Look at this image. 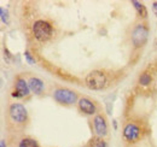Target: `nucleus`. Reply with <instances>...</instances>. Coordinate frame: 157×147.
Wrapping results in <instances>:
<instances>
[{
	"label": "nucleus",
	"mask_w": 157,
	"mask_h": 147,
	"mask_svg": "<svg viewBox=\"0 0 157 147\" xmlns=\"http://www.w3.org/2000/svg\"><path fill=\"white\" fill-rule=\"evenodd\" d=\"M33 35L40 42H46L53 35V27L47 21L38 19L33 24Z\"/></svg>",
	"instance_id": "f257e3e1"
},
{
	"label": "nucleus",
	"mask_w": 157,
	"mask_h": 147,
	"mask_svg": "<svg viewBox=\"0 0 157 147\" xmlns=\"http://www.w3.org/2000/svg\"><path fill=\"white\" fill-rule=\"evenodd\" d=\"M108 83L106 74L100 71V70H93L88 74L85 78V85L93 91L103 89Z\"/></svg>",
	"instance_id": "f03ea898"
},
{
	"label": "nucleus",
	"mask_w": 157,
	"mask_h": 147,
	"mask_svg": "<svg viewBox=\"0 0 157 147\" xmlns=\"http://www.w3.org/2000/svg\"><path fill=\"white\" fill-rule=\"evenodd\" d=\"M55 100L63 105H73L78 100V94L68 88H58L53 92Z\"/></svg>",
	"instance_id": "7ed1b4c3"
},
{
	"label": "nucleus",
	"mask_w": 157,
	"mask_h": 147,
	"mask_svg": "<svg viewBox=\"0 0 157 147\" xmlns=\"http://www.w3.org/2000/svg\"><path fill=\"white\" fill-rule=\"evenodd\" d=\"M9 115H10V118L12 119V122L18 123V124L25 123L28 119V112L25 110V107L18 103H15L10 106Z\"/></svg>",
	"instance_id": "20e7f679"
},
{
	"label": "nucleus",
	"mask_w": 157,
	"mask_h": 147,
	"mask_svg": "<svg viewBox=\"0 0 157 147\" xmlns=\"http://www.w3.org/2000/svg\"><path fill=\"white\" fill-rule=\"evenodd\" d=\"M147 34H149V30H147V27L145 24H137V27L133 29V33H132V42L134 45V47H143L147 40Z\"/></svg>",
	"instance_id": "39448f33"
},
{
	"label": "nucleus",
	"mask_w": 157,
	"mask_h": 147,
	"mask_svg": "<svg viewBox=\"0 0 157 147\" xmlns=\"http://www.w3.org/2000/svg\"><path fill=\"white\" fill-rule=\"evenodd\" d=\"M141 135V129L136 123H128L123 128V138L128 142H136Z\"/></svg>",
	"instance_id": "423d86ee"
},
{
	"label": "nucleus",
	"mask_w": 157,
	"mask_h": 147,
	"mask_svg": "<svg viewBox=\"0 0 157 147\" xmlns=\"http://www.w3.org/2000/svg\"><path fill=\"white\" fill-rule=\"evenodd\" d=\"M29 94H30V88L28 82L22 77H17L15 81V89L11 95L13 98H24L28 96Z\"/></svg>",
	"instance_id": "0eeeda50"
},
{
	"label": "nucleus",
	"mask_w": 157,
	"mask_h": 147,
	"mask_svg": "<svg viewBox=\"0 0 157 147\" xmlns=\"http://www.w3.org/2000/svg\"><path fill=\"white\" fill-rule=\"evenodd\" d=\"M93 127H94V131L99 138H104L108 134V123L106 119L103 115H97L93 118Z\"/></svg>",
	"instance_id": "6e6552de"
},
{
	"label": "nucleus",
	"mask_w": 157,
	"mask_h": 147,
	"mask_svg": "<svg viewBox=\"0 0 157 147\" xmlns=\"http://www.w3.org/2000/svg\"><path fill=\"white\" fill-rule=\"evenodd\" d=\"M78 105L80 111L83 112L85 115H94L97 112V107H96L94 103L92 100H90L88 98H80Z\"/></svg>",
	"instance_id": "1a4fd4ad"
},
{
	"label": "nucleus",
	"mask_w": 157,
	"mask_h": 147,
	"mask_svg": "<svg viewBox=\"0 0 157 147\" xmlns=\"http://www.w3.org/2000/svg\"><path fill=\"white\" fill-rule=\"evenodd\" d=\"M28 85H29L30 92L34 94H40L44 91V82L38 77H30L28 81Z\"/></svg>",
	"instance_id": "9d476101"
},
{
	"label": "nucleus",
	"mask_w": 157,
	"mask_h": 147,
	"mask_svg": "<svg viewBox=\"0 0 157 147\" xmlns=\"http://www.w3.org/2000/svg\"><path fill=\"white\" fill-rule=\"evenodd\" d=\"M132 5L134 6V9L137 10L138 15H139L140 17H143V18H146V17H147V10H146V6H145L144 4L139 2L137 0H133V1H132Z\"/></svg>",
	"instance_id": "9b49d317"
},
{
	"label": "nucleus",
	"mask_w": 157,
	"mask_h": 147,
	"mask_svg": "<svg viewBox=\"0 0 157 147\" xmlns=\"http://www.w3.org/2000/svg\"><path fill=\"white\" fill-rule=\"evenodd\" d=\"M57 75H58L62 80H64V81H69V82H76V83H78V82H80V80H78V77H75V76H73V75H70V74L65 73V71H63V70H60V69H58V70H57Z\"/></svg>",
	"instance_id": "f8f14e48"
},
{
	"label": "nucleus",
	"mask_w": 157,
	"mask_h": 147,
	"mask_svg": "<svg viewBox=\"0 0 157 147\" xmlns=\"http://www.w3.org/2000/svg\"><path fill=\"white\" fill-rule=\"evenodd\" d=\"M88 147H108V146H106V142H105V140L103 138L94 136L88 142Z\"/></svg>",
	"instance_id": "ddd939ff"
},
{
	"label": "nucleus",
	"mask_w": 157,
	"mask_h": 147,
	"mask_svg": "<svg viewBox=\"0 0 157 147\" xmlns=\"http://www.w3.org/2000/svg\"><path fill=\"white\" fill-rule=\"evenodd\" d=\"M151 81H152V76L147 71L143 73L139 76V85H141V86H149L151 83Z\"/></svg>",
	"instance_id": "4468645a"
},
{
	"label": "nucleus",
	"mask_w": 157,
	"mask_h": 147,
	"mask_svg": "<svg viewBox=\"0 0 157 147\" xmlns=\"http://www.w3.org/2000/svg\"><path fill=\"white\" fill-rule=\"evenodd\" d=\"M18 147H40L39 144L34 140V139H30V138H24L22 139L18 144Z\"/></svg>",
	"instance_id": "2eb2a0df"
},
{
	"label": "nucleus",
	"mask_w": 157,
	"mask_h": 147,
	"mask_svg": "<svg viewBox=\"0 0 157 147\" xmlns=\"http://www.w3.org/2000/svg\"><path fill=\"white\" fill-rule=\"evenodd\" d=\"M0 12H1V21H2V23L7 24L9 23V13H7V11H5L4 7H1L0 9Z\"/></svg>",
	"instance_id": "dca6fc26"
},
{
	"label": "nucleus",
	"mask_w": 157,
	"mask_h": 147,
	"mask_svg": "<svg viewBox=\"0 0 157 147\" xmlns=\"http://www.w3.org/2000/svg\"><path fill=\"white\" fill-rule=\"evenodd\" d=\"M24 55H25V59H27V60H28L30 64H33V63H34V59L32 58V55H30V53H29V52H25V53H24Z\"/></svg>",
	"instance_id": "f3484780"
},
{
	"label": "nucleus",
	"mask_w": 157,
	"mask_h": 147,
	"mask_svg": "<svg viewBox=\"0 0 157 147\" xmlns=\"http://www.w3.org/2000/svg\"><path fill=\"white\" fill-rule=\"evenodd\" d=\"M7 58V62H10V59H11V55L9 53V51H7V48H5V59Z\"/></svg>",
	"instance_id": "a211bd4d"
},
{
	"label": "nucleus",
	"mask_w": 157,
	"mask_h": 147,
	"mask_svg": "<svg viewBox=\"0 0 157 147\" xmlns=\"http://www.w3.org/2000/svg\"><path fill=\"white\" fill-rule=\"evenodd\" d=\"M152 10H154V12H155V15L157 16V1H155L154 4H152Z\"/></svg>",
	"instance_id": "6ab92c4d"
},
{
	"label": "nucleus",
	"mask_w": 157,
	"mask_h": 147,
	"mask_svg": "<svg viewBox=\"0 0 157 147\" xmlns=\"http://www.w3.org/2000/svg\"><path fill=\"white\" fill-rule=\"evenodd\" d=\"M1 147H5V141L4 140H1Z\"/></svg>",
	"instance_id": "aec40b11"
},
{
	"label": "nucleus",
	"mask_w": 157,
	"mask_h": 147,
	"mask_svg": "<svg viewBox=\"0 0 157 147\" xmlns=\"http://www.w3.org/2000/svg\"><path fill=\"white\" fill-rule=\"evenodd\" d=\"M155 71H156V73H157V62H156V63H155Z\"/></svg>",
	"instance_id": "412c9836"
}]
</instances>
